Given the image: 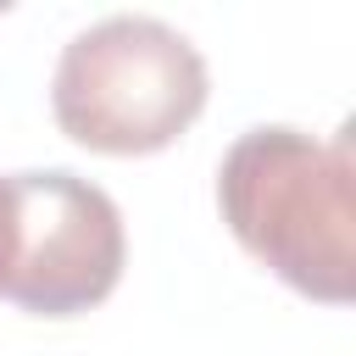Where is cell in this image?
<instances>
[{
    "instance_id": "7a4b0ae2",
    "label": "cell",
    "mask_w": 356,
    "mask_h": 356,
    "mask_svg": "<svg viewBox=\"0 0 356 356\" xmlns=\"http://www.w3.org/2000/svg\"><path fill=\"white\" fill-rule=\"evenodd\" d=\"M211 95L206 56L161 17L117 11L78 28L50 72L56 128L95 156L167 150Z\"/></svg>"
},
{
    "instance_id": "6da1fadb",
    "label": "cell",
    "mask_w": 356,
    "mask_h": 356,
    "mask_svg": "<svg viewBox=\"0 0 356 356\" xmlns=\"http://www.w3.org/2000/svg\"><path fill=\"white\" fill-rule=\"evenodd\" d=\"M228 234L295 295L317 306L356 300V161L350 128L312 139L300 128H245L217 167Z\"/></svg>"
},
{
    "instance_id": "3957f363",
    "label": "cell",
    "mask_w": 356,
    "mask_h": 356,
    "mask_svg": "<svg viewBox=\"0 0 356 356\" xmlns=\"http://www.w3.org/2000/svg\"><path fill=\"white\" fill-rule=\"evenodd\" d=\"M11 278L6 300H17L33 317H78L100 306L128 261V234L117 200L67 172V167H33L11 172Z\"/></svg>"
},
{
    "instance_id": "277c9868",
    "label": "cell",
    "mask_w": 356,
    "mask_h": 356,
    "mask_svg": "<svg viewBox=\"0 0 356 356\" xmlns=\"http://www.w3.org/2000/svg\"><path fill=\"white\" fill-rule=\"evenodd\" d=\"M11 228H17V206H11V172H0V295L11 278Z\"/></svg>"
}]
</instances>
